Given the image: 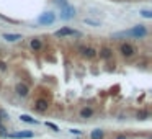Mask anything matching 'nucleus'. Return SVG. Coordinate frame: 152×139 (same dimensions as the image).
<instances>
[{"label":"nucleus","mask_w":152,"mask_h":139,"mask_svg":"<svg viewBox=\"0 0 152 139\" xmlns=\"http://www.w3.org/2000/svg\"><path fill=\"white\" fill-rule=\"evenodd\" d=\"M115 38H146L147 36V28L142 25H138L134 28L128 30V31H120V33H115Z\"/></svg>","instance_id":"1"},{"label":"nucleus","mask_w":152,"mask_h":139,"mask_svg":"<svg viewBox=\"0 0 152 139\" xmlns=\"http://www.w3.org/2000/svg\"><path fill=\"white\" fill-rule=\"evenodd\" d=\"M54 36L57 38H67V36H75V38H82V33L77 31V30H72V28H61L54 33Z\"/></svg>","instance_id":"2"},{"label":"nucleus","mask_w":152,"mask_h":139,"mask_svg":"<svg viewBox=\"0 0 152 139\" xmlns=\"http://www.w3.org/2000/svg\"><path fill=\"white\" fill-rule=\"evenodd\" d=\"M74 15H75V8L72 7L71 4H67L66 7L61 8V18H62V20H66V22H67V20H71V18H74Z\"/></svg>","instance_id":"3"},{"label":"nucleus","mask_w":152,"mask_h":139,"mask_svg":"<svg viewBox=\"0 0 152 139\" xmlns=\"http://www.w3.org/2000/svg\"><path fill=\"white\" fill-rule=\"evenodd\" d=\"M56 22V15L51 13V12H48V13H43L41 17L38 18V23L43 26H46V25H53V23Z\"/></svg>","instance_id":"4"},{"label":"nucleus","mask_w":152,"mask_h":139,"mask_svg":"<svg viewBox=\"0 0 152 139\" xmlns=\"http://www.w3.org/2000/svg\"><path fill=\"white\" fill-rule=\"evenodd\" d=\"M35 136L33 131H18V133H12V134H7L5 138H10V139H31Z\"/></svg>","instance_id":"5"},{"label":"nucleus","mask_w":152,"mask_h":139,"mask_svg":"<svg viewBox=\"0 0 152 139\" xmlns=\"http://www.w3.org/2000/svg\"><path fill=\"white\" fill-rule=\"evenodd\" d=\"M120 51H121V54H123L124 57H131V56H134L136 48L133 46V44H129V43H123L120 46Z\"/></svg>","instance_id":"6"},{"label":"nucleus","mask_w":152,"mask_h":139,"mask_svg":"<svg viewBox=\"0 0 152 139\" xmlns=\"http://www.w3.org/2000/svg\"><path fill=\"white\" fill-rule=\"evenodd\" d=\"M33 108H35L36 111H39V113H44V111H48V108H49V102L44 100V98H38V100L35 102V105H33Z\"/></svg>","instance_id":"7"},{"label":"nucleus","mask_w":152,"mask_h":139,"mask_svg":"<svg viewBox=\"0 0 152 139\" xmlns=\"http://www.w3.org/2000/svg\"><path fill=\"white\" fill-rule=\"evenodd\" d=\"M79 51H80L87 59H93V57L97 56V51L93 49V48H90V46H82V48H79Z\"/></svg>","instance_id":"8"},{"label":"nucleus","mask_w":152,"mask_h":139,"mask_svg":"<svg viewBox=\"0 0 152 139\" xmlns=\"http://www.w3.org/2000/svg\"><path fill=\"white\" fill-rule=\"evenodd\" d=\"M2 38H4L5 41H10V43H15V41L21 39V35H17V33H4V35H2Z\"/></svg>","instance_id":"9"},{"label":"nucleus","mask_w":152,"mask_h":139,"mask_svg":"<svg viewBox=\"0 0 152 139\" xmlns=\"http://www.w3.org/2000/svg\"><path fill=\"white\" fill-rule=\"evenodd\" d=\"M15 92H17L20 97H26L30 90H28V87H26L25 84H17V87H15Z\"/></svg>","instance_id":"10"},{"label":"nucleus","mask_w":152,"mask_h":139,"mask_svg":"<svg viewBox=\"0 0 152 139\" xmlns=\"http://www.w3.org/2000/svg\"><path fill=\"white\" fill-rule=\"evenodd\" d=\"M113 56V51L110 49V48H102V49H100V57H102V59H110V57Z\"/></svg>","instance_id":"11"},{"label":"nucleus","mask_w":152,"mask_h":139,"mask_svg":"<svg viewBox=\"0 0 152 139\" xmlns=\"http://www.w3.org/2000/svg\"><path fill=\"white\" fill-rule=\"evenodd\" d=\"M30 46H31V49H35V51H41L43 49V43H41V39H38V38L31 39Z\"/></svg>","instance_id":"12"},{"label":"nucleus","mask_w":152,"mask_h":139,"mask_svg":"<svg viewBox=\"0 0 152 139\" xmlns=\"http://www.w3.org/2000/svg\"><path fill=\"white\" fill-rule=\"evenodd\" d=\"M20 120L23 123H30V125H38V120H35V118H31L30 115H21Z\"/></svg>","instance_id":"13"},{"label":"nucleus","mask_w":152,"mask_h":139,"mask_svg":"<svg viewBox=\"0 0 152 139\" xmlns=\"http://www.w3.org/2000/svg\"><path fill=\"white\" fill-rule=\"evenodd\" d=\"M92 116H93L92 108H82L80 110V118H85V120H87V118H92Z\"/></svg>","instance_id":"14"},{"label":"nucleus","mask_w":152,"mask_h":139,"mask_svg":"<svg viewBox=\"0 0 152 139\" xmlns=\"http://www.w3.org/2000/svg\"><path fill=\"white\" fill-rule=\"evenodd\" d=\"M90 138H92V139H103V138H105V134H103L102 129H93L92 134H90Z\"/></svg>","instance_id":"15"},{"label":"nucleus","mask_w":152,"mask_h":139,"mask_svg":"<svg viewBox=\"0 0 152 139\" xmlns=\"http://www.w3.org/2000/svg\"><path fill=\"white\" fill-rule=\"evenodd\" d=\"M84 23H85V25H90V26H100V22L90 20V18H84Z\"/></svg>","instance_id":"16"},{"label":"nucleus","mask_w":152,"mask_h":139,"mask_svg":"<svg viewBox=\"0 0 152 139\" xmlns=\"http://www.w3.org/2000/svg\"><path fill=\"white\" fill-rule=\"evenodd\" d=\"M141 15H142L144 18H149V20L152 18V12H151V10H141Z\"/></svg>","instance_id":"17"},{"label":"nucleus","mask_w":152,"mask_h":139,"mask_svg":"<svg viewBox=\"0 0 152 139\" xmlns=\"http://www.w3.org/2000/svg\"><path fill=\"white\" fill-rule=\"evenodd\" d=\"M46 126H48V128H51V129H53V131H59V128H57V126L56 125H54V123H51V121H46Z\"/></svg>","instance_id":"18"},{"label":"nucleus","mask_w":152,"mask_h":139,"mask_svg":"<svg viewBox=\"0 0 152 139\" xmlns=\"http://www.w3.org/2000/svg\"><path fill=\"white\" fill-rule=\"evenodd\" d=\"M0 120H8V113L5 110H0Z\"/></svg>","instance_id":"19"},{"label":"nucleus","mask_w":152,"mask_h":139,"mask_svg":"<svg viewBox=\"0 0 152 139\" xmlns=\"http://www.w3.org/2000/svg\"><path fill=\"white\" fill-rule=\"evenodd\" d=\"M56 4H57V5H59V7H61V8H62V7H66V5H67V4H69V2H67V0H56Z\"/></svg>","instance_id":"20"},{"label":"nucleus","mask_w":152,"mask_h":139,"mask_svg":"<svg viewBox=\"0 0 152 139\" xmlns=\"http://www.w3.org/2000/svg\"><path fill=\"white\" fill-rule=\"evenodd\" d=\"M147 116H149V115L146 113V111H141V113H138V118H141V120H146Z\"/></svg>","instance_id":"21"},{"label":"nucleus","mask_w":152,"mask_h":139,"mask_svg":"<svg viewBox=\"0 0 152 139\" xmlns=\"http://www.w3.org/2000/svg\"><path fill=\"white\" fill-rule=\"evenodd\" d=\"M5 131H7V129H5L4 126L0 125V136H4V138H5V136H7V133H5Z\"/></svg>","instance_id":"22"},{"label":"nucleus","mask_w":152,"mask_h":139,"mask_svg":"<svg viewBox=\"0 0 152 139\" xmlns=\"http://www.w3.org/2000/svg\"><path fill=\"white\" fill-rule=\"evenodd\" d=\"M71 134H77V136H80V134H82V131H79V129H71Z\"/></svg>","instance_id":"23"},{"label":"nucleus","mask_w":152,"mask_h":139,"mask_svg":"<svg viewBox=\"0 0 152 139\" xmlns=\"http://www.w3.org/2000/svg\"><path fill=\"white\" fill-rule=\"evenodd\" d=\"M0 69H2V71H5V69H7V66H5V62H2V61H0Z\"/></svg>","instance_id":"24"},{"label":"nucleus","mask_w":152,"mask_h":139,"mask_svg":"<svg viewBox=\"0 0 152 139\" xmlns=\"http://www.w3.org/2000/svg\"><path fill=\"white\" fill-rule=\"evenodd\" d=\"M116 139H126V136H118Z\"/></svg>","instance_id":"25"},{"label":"nucleus","mask_w":152,"mask_h":139,"mask_svg":"<svg viewBox=\"0 0 152 139\" xmlns=\"http://www.w3.org/2000/svg\"><path fill=\"white\" fill-rule=\"evenodd\" d=\"M0 125H2V120H0Z\"/></svg>","instance_id":"26"}]
</instances>
